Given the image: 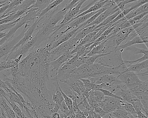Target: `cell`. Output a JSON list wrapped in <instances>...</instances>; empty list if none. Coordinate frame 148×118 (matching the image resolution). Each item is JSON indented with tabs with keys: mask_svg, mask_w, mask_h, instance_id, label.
Masks as SVG:
<instances>
[{
	"mask_svg": "<svg viewBox=\"0 0 148 118\" xmlns=\"http://www.w3.org/2000/svg\"><path fill=\"white\" fill-rule=\"evenodd\" d=\"M79 29V27L76 29H73L71 31L67 32L65 34H63L62 36L60 37L57 40L53 42L52 45L51 49H54L60 45L61 44L64 42H66L70 40L73 37V36L76 34V32Z\"/></svg>",
	"mask_w": 148,
	"mask_h": 118,
	"instance_id": "17",
	"label": "cell"
},
{
	"mask_svg": "<svg viewBox=\"0 0 148 118\" xmlns=\"http://www.w3.org/2000/svg\"><path fill=\"white\" fill-rule=\"evenodd\" d=\"M138 118H148V117L141 111L136 112Z\"/></svg>",
	"mask_w": 148,
	"mask_h": 118,
	"instance_id": "46",
	"label": "cell"
},
{
	"mask_svg": "<svg viewBox=\"0 0 148 118\" xmlns=\"http://www.w3.org/2000/svg\"><path fill=\"white\" fill-rule=\"evenodd\" d=\"M51 117L53 118H60L59 113H53L52 114Z\"/></svg>",
	"mask_w": 148,
	"mask_h": 118,
	"instance_id": "47",
	"label": "cell"
},
{
	"mask_svg": "<svg viewBox=\"0 0 148 118\" xmlns=\"http://www.w3.org/2000/svg\"><path fill=\"white\" fill-rule=\"evenodd\" d=\"M108 0H101V1H97V2H95L93 5L92 6L90 7H89V9H87L86 11L82 13L79 14V15H77V17H75V18L72 20L71 21L67 23L68 24L69 23L71 22L73 20H74L78 18H79V17H82V16H84V15H86V14H88L90 13L93 12H97V11H98L99 9L102 8L103 7L104 5L107 2Z\"/></svg>",
	"mask_w": 148,
	"mask_h": 118,
	"instance_id": "18",
	"label": "cell"
},
{
	"mask_svg": "<svg viewBox=\"0 0 148 118\" xmlns=\"http://www.w3.org/2000/svg\"><path fill=\"white\" fill-rule=\"evenodd\" d=\"M117 83L123 90H130L143 83L136 73L127 71L117 76Z\"/></svg>",
	"mask_w": 148,
	"mask_h": 118,
	"instance_id": "3",
	"label": "cell"
},
{
	"mask_svg": "<svg viewBox=\"0 0 148 118\" xmlns=\"http://www.w3.org/2000/svg\"><path fill=\"white\" fill-rule=\"evenodd\" d=\"M36 42V38L34 36L32 37L22 47L14 50L8 56L7 60H14L21 55L24 57V56L27 54L30 50L35 45Z\"/></svg>",
	"mask_w": 148,
	"mask_h": 118,
	"instance_id": "9",
	"label": "cell"
},
{
	"mask_svg": "<svg viewBox=\"0 0 148 118\" xmlns=\"http://www.w3.org/2000/svg\"><path fill=\"white\" fill-rule=\"evenodd\" d=\"M7 87V86L5 83L3 81L1 80V77H0V88L3 89L5 90V89Z\"/></svg>",
	"mask_w": 148,
	"mask_h": 118,
	"instance_id": "45",
	"label": "cell"
},
{
	"mask_svg": "<svg viewBox=\"0 0 148 118\" xmlns=\"http://www.w3.org/2000/svg\"><path fill=\"white\" fill-rule=\"evenodd\" d=\"M138 75L140 76H148V70H146L144 73H141V74H137Z\"/></svg>",
	"mask_w": 148,
	"mask_h": 118,
	"instance_id": "48",
	"label": "cell"
},
{
	"mask_svg": "<svg viewBox=\"0 0 148 118\" xmlns=\"http://www.w3.org/2000/svg\"><path fill=\"white\" fill-rule=\"evenodd\" d=\"M112 52V51H111L110 52L105 54L94 55V56L90 57H84V63L86 64L89 66L92 65L98 58L102 57L105 56L110 55Z\"/></svg>",
	"mask_w": 148,
	"mask_h": 118,
	"instance_id": "25",
	"label": "cell"
},
{
	"mask_svg": "<svg viewBox=\"0 0 148 118\" xmlns=\"http://www.w3.org/2000/svg\"><path fill=\"white\" fill-rule=\"evenodd\" d=\"M86 1L83 0L80 1V2L77 4V6L72 10H70L66 13V14L64 17V18L62 20L60 24L59 25L65 24H67L71 21L75 17H77L79 13L81 7L83 4Z\"/></svg>",
	"mask_w": 148,
	"mask_h": 118,
	"instance_id": "14",
	"label": "cell"
},
{
	"mask_svg": "<svg viewBox=\"0 0 148 118\" xmlns=\"http://www.w3.org/2000/svg\"><path fill=\"white\" fill-rule=\"evenodd\" d=\"M59 109H60V112H62L66 115H68L71 114V112L64 101H63L61 103Z\"/></svg>",
	"mask_w": 148,
	"mask_h": 118,
	"instance_id": "42",
	"label": "cell"
},
{
	"mask_svg": "<svg viewBox=\"0 0 148 118\" xmlns=\"http://www.w3.org/2000/svg\"><path fill=\"white\" fill-rule=\"evenodd\" d=\"M84 58L83 57L78 56H75L72 58L68 62L65 63L64 64H71L76 66L77 68H78L81 64L84 63Z\"/></svg>",
	"mask_w": 148,
	"mask_h": 118,
	"instance_id": "30",
	"label": "cell"
},
{
	"mask_svg": "<svg viewBox=\"0 0 148 118\" xmlns=\"http://www.w3.org/2000/svg\"><path fill=\"white\" fill-rule=\"evenodd\" d=\"M125 50L126 51L130 52L131 53L134 55L139 54H143V55L148 54V49L145 50V49H139V48H137L133 45L126 48Z\"/></svg>",
	"mask_w": 148,
	"mask_h": 118,
	"instance_id": "33",
	"label": "cell"
},
{
	"mask_svg": "<svg viewBox=\"0 0 148 118\" xmlns=\"http://www.w3.org/2000/svg\"><path fill=\"white\" fill-rule=\"evenodd\" d=\"M55 87H56V90L53 92L52 99L53 102L54 104L53 113H58V112L60 105H61L62 102L64 100L63 96H62L56 82L55 83Z\"/></svg>",
	"mask_w": 148,
	"mask_h": 118,
	"instance_id": "16",
	"label": "cell"
},
{
	"mask_svg": "<svg viewBox=\"0 0 148 118\" xmlns=\"http://www.w3.org/2000/svg\"><path fill=\"white\" fill-rule=\"evenodd\" d=\"M119 11H120V10L118 8L117 6L116 5V2H115V0H113V2L112 3L110 6L107 10H106L103 12L101 13L93 22L91 23L90 24L86 26L83 29L89 27V26H92L93 25H98L99 24L102 23L108 17L116 13V12Z\"/></svg>",
	"mask_w": 148,
	"mask_h": 118,
	"instance_id": "10",
	"label": "cell"
},
{
	"mask_svg": "<svg viewBox=\"0 0 148 118\" xmlns=\"http://www.w3.org/2000/svg\"><path fill=\"white\" fill-rule=\"evenodd\" d=\"M97 25H93L86 28L80 30L79 29L76 34L73 36V38H76L78 39L79 42H80L86 35L94 31V29Z\"/></svg>",
	"mask_w": 148,
	"mask_h": 118,
	"instance_id": "23",
	"label": "cell"
},
{
	"mask_svg": "<svg viewBox=\"0 0 148 118\" xmlns=\"http://www.w3.org/2000/svg\"><path fill=\"white\" fill-rule=\"evenodd\" d=\"M36 2L34 0H29V1H24L23 2L18 5L15 7L7 16L12 14L16 13L18 12L29 9L31 6L33 5Z\"/></svg>",
	"mask_w": 148,
	"mask_h": 118,
	"instance_id": "22",
	"label": "cell"
},
{
	"mask_svg": "<svg viewBox=\"0 0 148 118\" xmlns=\"http://www.w3.org/2000/svg\"><path fill=\"white\" fill-rule=\"evenodd\" d=\"M122 100L113 97L105 96L102 102H98L99 106L107 113H111L117 109L121 108Z\"/></svg>",
	"mask_w": 148,
	"mask_h": 118,
	"instance_id": "6",
	"label": "cell"
},
{
	"mask_svg": "<svg viewBox=\"0 0 148 118\" xmlns=\"http://www.w3.org/2000/svg\"><path fill=\"white\" fill-rule=\"evenodd\" d=\"M147 60H148V54H145V55H144L142 57L136 59V60H134V61H124V62L125 63H129V65H130L142 62Z\"/></svg>",
	"mask_w": 148,
	"mask_h": 118,
	"instance_id": "41",
	"label": "cell"
},
{
	"mask_svg": "<svg viewBox=\"0 0 148 118\" xmlns=\"http://www.w3.org/2000/svg\"><path fill=\"white\" fill-rule=\"evenodd\" d=\"M38 24V20H36L29 27L27 30L26 31L25 33L24 36L15 45V46L14 47L11 51V55L14 50L22 47L32 37V35L33 33L34 32V31H35L36 27H37V25ZM9 55V56H10Z\"/></svg>",
	"mask_w": 148,
	"mask_h": 118,
	"instance_id": "12",
	"label": "cell"
},
{
	"mask_svg": "<svg viewBox=\"0 0 148 118\" xmlns=\"http://www.w3.org/2000/svg\"><path fill=\"white\" fill-rule=\"evenodd\" d=\"M77 85L79 89L80 90L81 93H82V94H83L84 91L85 90V88L83 82L81 80H79V79H77Z\"/></svg>",
	"mask_w": 148,
	"mask_h": 118,
	"instance_id": "43",
	"label": "cell"
},
{
	"mask_svg": "<svg viewBox=\"0 0 148 118\" xmlns=\"http://www.w3.org/2000/svg\"><path fill=\"white\" fill-rule=\"evenodd\" d=\"M18 64L14 60H9L0 62V72L14 68Z\"/></svg>",
	"mask_w": 148,
	"mask_h": 118,
	"instance_id": "27",
	"label": "cell"
},
{
	"mask_svg": "<svg viewBox=\"0 0 148 118\" xmlns=\"http://www.w3.org/2000/svg\"><path fill=\"white\" fill-rule=\"evenodd\" d=\"M143 43H144L143 40H142V39L139 36H137L134 37V38L132 39L131 40H130L128 42H126V43H124L122 44L121 45H119V47L121 50H125L126 48H128V47L132 46L134 45Z\"/></svg>",
	"mask_w": 148,
	"mask_h": 118,
	"instance_id": "26",
	"label": "cell"
},
{
	"mask_svg": "<svg viewBox=\"0 0 148 118\" xmlns=\"http://www.w3.org/2000/svg\"><path fill=\"white\" fill-rule=\"evenodd\" d=\"M53 1H36L34 4L32 6V8H38L40 12L46 8L47 7L51 4Z\"/></svg>",
	"mask_w": 148,
	"mask_h": 118,
	"instance_id": "31",
	"label": "cell"
},
{
	"mask_svg": "<svg viewBox=\"0 0 148 118\" xmlns=\"http://www.w3.org/2000/svg\"><path fill=\"white\" fill-rule=\"evenodd\" d=\"M7 101V100H6ZM8 102L10 106L12 107V109L13 110L14 112L15 113V114L19 115L22 118H26L25 115L23 113L21 109L20 108L17 106L16 103L14 102H11L9 101H7Z\"/></svg>",
	"mask_w": 148,
	"mask_h": 118,
	"instance_id": "35",
	"label": "cell"
},
{
	"mask_svg": "<svg viewBox=\"0 0 148 118\" xmlns=\"http://www.w3.org/2000/svg\"><path fill=\"white\" fill-rule=\"evenodd\" d=\"M31 21H28L25 24V28L21 33L15 38L9 39L5 43L0 46V62L6 61L11 54V51L15 45L23 37L25 33L28 28L32 24Z\"/></svg>",
	"mask_w": 148,
	"mask_h": 118,
	"instance_id": "2",
	"label": "cell"
},
{
	"mask_svg": "<svg viewBox=\"0 0 148 118\" xmlns=\"http://www.w3.org/2000/svg\"><path fill=\"white\" fill-rule=\"evenodd\" d=\"M80 1V0H73V1H69L67 5L65 7H64V9L67 11L69 12L70 10H72L73 8L76 6L77 4Z\"/></svg>",
	"mask_w": 148,
	"mask_h": 118,
	"instance_id": "38",
	"label": "cell"
},
{
	"mask_svg": "<svg viewBox=\"0 0 148 118\" xmlns=\"http://www.w3.org/2000/svg\"><path fill=\"white\" fill-rule=\"evenodd\" d=\"M16 118H21V117H20V116H19V115H17L16 114Z\"/></svg>",
	"mask_w": 148,
	"mask_h": 118,
	"instance_id": "49",
	"label": "cell"
},
{
	"mask_svg": "<svg viewBox=\"0 0 148 118\" xmlns=\"http://www.w3.org/2000/svg\"><path fill=\"white\" fill-rule=\"evenodd\" d=\"M121 106V108L125 111L129 115H137L136 110L130 103L122 100Z\"/></svg>",
	"mask_w": 148,
	"mask_h": 118,
	"instance_id": "28",
	"label": "cell"
},
{
	"mask_svg": "<svg viewBox=\"0 0 148 118\" xmlns=\"http://www.w3.org/2000/svg\"><path fill=\"white\" fill-rule=\"evenodd\" d=\"M97 90H99L101 91L105 96H109V97H113V98H116V99H119V100H122V98L116 95L115 94H113L110 91L104 89H100Z\"/></svg>",
	"mask_w": 148,
	"mask_h": 118,
	"instance_id": "40",
	"label": "cell"
},
{
	"mask_svg": "<svg viewBox=\"0 0 148 118\" xmlns=\"http://www.w3.org/2000/svg\"><path fill=\"white\" fill-rule=\"evenodd\" d=\"M75 54L71 55V53H66L60 56L59 58L51 62L49 69V78L50 81L53 78L56 77L57 72L59 69L65 63L68 62L73 57Z\"/></svg>",
	"mask_w": 148,
	"mask_h": 118,
	"instance_id": "7",
	"label": "cell"
},
{
	"mask_svg": "<svg viewBox=\"0 0 148 118\" xmlns=\"http://www.w3.org/2000/svg\"><path fill=\"white\" fill-rule=\"evenodd\" d=\"M95 100L97 102H102L105 96L99 90H94L93 91Z\"/></svg>",
	"mask_w": 148,
	"mask_h": 118,
	"instance_id": "39",
	"label": "cell"
},
{
	"mask_svg": "<svg viewBox=\"0 0 148 118\" xmlns=\"http://www.w3.org/2000/svg\"><path fill=\"white\" fill-rule=\"evenodd\" d=\"M21 19V17L19 18L16 20L12 21V22L3 24L0 25V33L2 32L3 31H5V30H8V29H12L15 26V25L20 21Z\"/></svg>",
	"mask_w": 148,
	"mask_h": 118,
	"instance_id": "34",
	"label": "cell"
},
{
	"mask_svg": "<svg viewBox=\"0 0 148 118\" xmlns=\"http://www.w3.org/2000/svg\"><path fill=\"white\" fill-rule=\"evenodd\" d=\"M10 3H11V2H10V3H8V4H6V5L3 6V7H2L0 8V15L1 14H3L5 13V12L8 9Z\"/></svg>",
	"mask_w": 148,
	"mask_h": 118,
	"instance_id": "44",
	"label": "cell"
},
{
	"mask_svg": "<svg viewBox=\"0 0 148 118\" xmlns=\"http://www.w3.org/2000/svg\"><path fill=\"white\" fill-rule=\"evenodd\" d=\"M79 80H81L83 82L84 86L85 89L91 91L92 90H94V87H95V84L92 83L89 79H80Z\"/></svg>",
	"mask_w": 148,
	"mask_h": 118,
	"instance_id": "37",
	"label": "cell"
},
{
	"mask_svg": "<svg viewBox=\"0 0 148 118\" xmlns=\"http://www.w3.org/2000/svg\"><path fill=\"white\" fill-rule=\"evenodd\" d=\"M97 33V32L94 31L89 33V34L86 35V36L79 42V43L77 45L81 46V45H84L92 43V40L93 37H94V35Z\"/></svg>",
	"mask_w": 148,
	"mask_h": 118,
	"instance_id": "36",
	"label": "cell"
},
{
	"mask_svg": "<svg viewBox=\"0 0 148 118\" xmlns=\"http://www.w3.org/2000/svg\"><path fill=\"white\" fill-rule=\"evenodd\" d=\"M51 118H52V117H51Z\"/></svg>",
	"mask_w": 148,
	"mask_h": 118,
	"instance_id": "50",
	"label": "cell"
},
{
	"mask_svg": "<svg viewBox=\"0 0 148 118\" xmlns=\"http://www.w3.org/2000/svg\"><path fill=\"white\" fill-rule=\"evenodd\" d=\"M64 0H56V1H53L52 3L49 4L47 7L46 8H45L44 10H43V11L40 12V14L39 15L37 19H39L40 18L45 16L47 13L49 12L55 8V7L59 6L61 3L64 2Z\"/></svg>",
	"mask_w": 148,
	"mask_h": 118,
	"instance_id": "24",
	"label": "cell"
},
{
	"mask_svg": "<svg viewBox=\"0 0 148 118\" xmlns=\"http://www.w3.org/2000/svg\"><path fill=\"white\" fill-rule=\"evenodd\" d=\"M148 12V3H146L143 5L139 7L134 9L132 11H131L129 13H128L126 16H125L123 18L119 20L118 21L112 24V26H116L119 23H122L124 21H127L133 18L134 17L142 14L143 13H144L145 12Z\"/></svg>",
	"mask_w": 148,
	"mask_h": 118,
	"instance_id": "13",
	"label": "cell"
},
{
	"mask_svg": "<svg viewBox=\"0 0 148 118\" xmlns=\"http://www.w3.org/2000/svg\"><path fill=\"white\" fill-rule=\"evenodd\" d=\"M148 60L144 61L139 63L134 64L131 65H127V71H132L136 74H138L142 70L148 69Z\"/></svg>",
	"mask_w": 148,
	"mask_h": 118,
	"instance_id": "21",
	"label": "cell"
},
{
	"mask_svg": "<svg viewBox=\"0 0 148 118\" xmlns=\"http://www.w3.org/2000/svg\"><path fill=\"white\" fill-rule=\"evenodd\" d=\"M4 90L6 92V94L4 96L7 101H9L14 103L18 104L23 109V104L18 96L12 90L8 87L5 89Z\"/></svg>",
	"mask_w": 148,
	"mask_h": 118,
	"instance_id": "19",
	"label": "cell"
},
{
	"mask_svg": "<svg viewBox=\"0 0 148 118\" xmlns=\"http://www.w3.org/2000/svg\"><path fill=\"white\" fill-rule=\"evenodd\" d=\"M23 0H15V1H12V2L9 5V7L8 9L0 17V19H1L7 17L8 15L15 8V7L19 5L20 4H21L23 2Z\"/></svg>",
	"mask_w": 148,
	"mask_h": 118,
	"instance_id": "29",
	"label": "cell"
},
{
	"mask_svg": "<svg viewBox=\"0 0 148 118\" xmlns=\"http://www.w3.org/2000/svg\"><path fill=\"white\" fill-rule=\"evenodd\" d=\"M89 79L92 83L100 84L103 86V88L110 89L117 84V77L113 75H104L96 76Z\"/></svg>",
	"mask_w": 148,
	"mask_h": 118,
	"instance_id": "5",
	"label": "cell"
},
{
	"mask_svg": "<svg viewBox=\"0 0 148 118\" xmlns=\"http://www.w3.org/2000/svg\"><path fill=\"white\" fill-rule=\"evenodd\" d=\"M92 77H93V73L90 66L86 64H83L73 71L71 74V79H89Z\"/></svg>",
	"mask_w": 148,
	"mask_h": 118,
	"instance_id": "8",
	"label": "cell"
},
{
	"mask_svg": "<svg viewBox=\"0 0 148 118\" xmlns=\"http://www.w3.org/2000/svg\"><path fill=\"white\" fill-rule=\"evenodd\" d=\"M52 42H47L39 46H34L17 66L18 73L25 83V96L34 109L44 106L52 108L47 82L50 81V52Z\"/></svg>",
	"mask_w": 148,
	"mask_h": 118,
	"instance_id": "1",
	"label": "cell"
},
{
	"mask_svg": "<svg viewBox=\"0 0 148 118\" xmlns=\"http://www.w3.org/2000/svg\"><path fill=\"white\" fill-rule=\"evenodd\" d=\"M79 43V42L77 39L72 38L68 41L61 44L56 48L53 49L50 52L51 61L52 62L56 60L64 53H71Z\"/></svg>",
	"mask_w": 148,
	"mask_h": 118,
	"instance_id": "4",
	"label": "cell"
},
{
	"mask_svg": "<svg viewBox=\"0 0 148 118\" xmlns=\"http://www.w3.org/2000/svg\"><path fill=\"white\" fill-rule=\"evenodd\" d=\"M106 39L103 40L99 45L94 47L86 56L90 57L96 55L105 54L108 53L106 49Z\"/></svg>",
	"mask_w": 148,
	"mask_h": 118,
	"instance_id": "20",
	"label": "cell"
},
{
	"mask_svg": "<svg viewBox=\"0 0 148 118\" xmlns=\"http://www.w3.org/2000/svg\"><path fill=\"white\" fill-rule=\"evenodd\" d=\"M0 113L8 118H16L15 113L8 106L7 101L3 96H0Z\"/></svg>",
	"mask_w": 148,
	"mask_h": 118,
	"instance_id": "15",
	"label": "cell"
},
{
	"mask_svg": "<svg viewBox=\"0 0 148 118\" xmlns=\"http://www.w3.org/2000/svg\"><path fill=\"white\" fill-rule=\"evenodd\" d=\"M121 12V11H118V12H116V13L114 14H112V15L108 17V18H107L102 23L99 24L97 26L94 28V31H95L98 28H99V27L103 26L106 25L110 24L112 20H114L116 18L117 16Z\"/></svg>",
	"mask_w": 148,
	"mask_h": 118,
	"instance_id": "32",
	"label": "cell"
},
{
	"mask_svg": "<svg viewBox=\"0 0 148 118\" xmlns=\"http://www.w3.org/2000/svg\"><path fill=\"white\" fill-rule=\"evenodd\" d=\"M129 90L140 101L148 100V80H146L145 81H143L141 84Z\"/></svg>",
	"mask_w": 148,
	"mask_h": 118,
	"instance_id": "11",
	"label": "cell"
}]
</instances>
